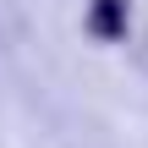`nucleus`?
<instances>
[{
  "label": "nucleus",
  "instance_id": "1",
  "mask_svg": "<svg viewBox=\"0 0 148 148\" xmlns=\"http://www.w3.org/2000/svg\"><path fill=\"white\" fill-rule=\"evenodd\" d=\"M93 33H104V38H121V27H126V5L121 0H93Z\"/></svg>",
  "mask_w": 148,
  "mask_h": 148
}]
</instances>
